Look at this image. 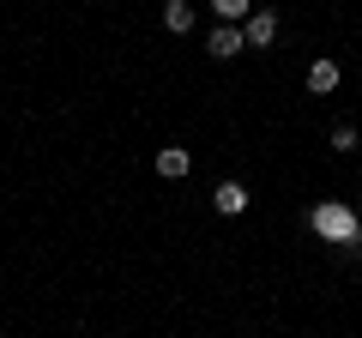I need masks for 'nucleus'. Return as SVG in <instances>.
Segmentation results:
<instances>
[{"label":"nucleus","instance_id":"8","mask_svg":"<svg viewBox=\"0 0 362 338\" xmlns=\"http://www.w3.org/2000/svg\"><path fill=\"white\" fill-rule=\"evenodd\" d=\"M163 25L175 30V37H181V30H194V0H163Z\"/></svg>","mask_w":362,"mask_h":338},{"label":"nucleus","instance_id":"2","mask_svg":"<svg viewBox=\"0 0 362 338\" xmlns=\"http://www.w3.org/2000/svg\"><path fill=\"white\" fill-rule=\"evenodd\" d=\"M242 37H247V49H272L278 42V13H254L242 25Z\"/></svg>","mask_w":362,"mask_h":338},{"label":"nucleus","instance_id":"4","mask_svg":"<svg viewBox=\"0 0 362 338\" xmlns=\"http://www.w3.org/2000/svg\"><path fill=\"white\" fill-rule=\"evenodd\" d=\"M211 206H218L223 218H242V211H247V187L242 182H223L218 194H211Z\"/></svg>","mask_w":362,"mask_h":338},{"label":"nucleus","instance_id":"7","mask_svg":"<svg viewBox=\"0 0 362 338\" xmlns=\"http://www.w3.org/2000/svg\"><path fill=\"white\" fill-rule=\"evenodd\" d=\"M211 13H218V25H247L254 18V0H211Z\"/></svg>","mask_w":362,"mask_h":338},{"label":"nucleus","instance_id":"1","mask_svg":"<svg viewBox=\"0 0 362 338\" xmlns=\"http://www.w3.org/2000/svg\"><path fill=\"white\" fill-rule=\"evenodd\" d=\"M308 230L320 235V242H344V247H350V242L362 235V218L344 206V199H320V206L308 211Z\"/></svg>","mask_w":362,"mask_h":338},{"label":"nucleus","instance_id":"9","mask_svg":"<svg viewBox=\"0 0 362 338\" xmlns=\"http://www.w3.org/2000/svg\"><path fill=\"white\" fill-rule=\"evenodd\" d=\"M332 151H356V127H332Z\"/></svg>","mask_w":362,"mask_h":338},{"label":"nucleus","instance_id":"3","mask_svg":"<svg viewBox=\"0 0 362 338\" xmlns=\"http://www.w3.org/2000/svg\"><path fill=\"white\" fill-rule=\"evenodd\" d=\"M206 49L218 54V61H235V54L247 49V37H242V30H235V25H218V30H211V37H206Z\"/></svg>","mask_w":362,"mask_h":338},{"label":"nucleus","instance_id":"6","mask_svg":"<svg viewBox=\"0 0 362 338\" xmlns=\"http://www.w3.org/2000/svg\"><path fill=\"white\" fill-rule=\"evenodd\" d=\"M308 91H314V97L338 91V61H314V66H308Z\"/></svg>","mask_w":362,"mask_h":338},{"label":"nucleus","instance_id":"5","mask_svg":"<svg viewBox=\"0 0 362 338\" xmlns=\"http://www.w3.org/2000/svg\"><path fill=\"white\" fill-rule=\"evenodd\" d=\"M187 163H194V157L181 151V145H163V151H157V175H163V182H181V175H187Z\"/></svg>","mask_w":362,"mask_h":338}]
</instances>
